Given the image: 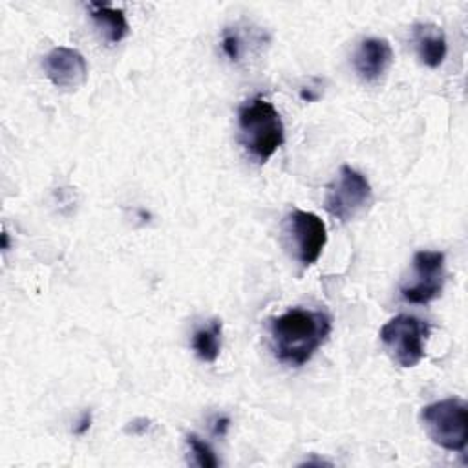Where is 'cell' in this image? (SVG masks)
Instances as JSON below:
<instances>
[{
    "label": "cell",
    "instance_id": "6da1fadb",
    "mask_svg": "<svg viewBox=\"0 0 468 468\" xmlns=\"http://www.w3.org/2000/svg\"><path fill=\"white\" fill-rule=\"evenodd\" d=\"M333 320L324 311L289 309L271 320V340L274 355L289 366H303L325 344Z\"/></svg>",
    "mask_w": 468,
    "mask_h": 468
},
{
    "label": "cell",
    "instance_id": "7a4b0ae2",
    "mask_svg": "<svg viewBox=\"0 0 468 468\" xmlns=\"http://www.w3.org/2000/svg\"><path fill=\"white\" fill-rule=\"evenodd\" d=\"M238 130L241 144L258 163H267L285 139L278 110L263 97H254L239 108Z\"/></svg>",
    "mask_w": 468,
    "mask_h": 468
},
{
    "label": "cell",
    "instance_id": "3957f363",
    "mask_svg": "<svg viewBox=\"0 0 468 468\" xmlns=\"http://www.w3.org/2000/svg\"><path fill=\"white\" fill-rule=\"evenodd\" d=\"M422 426L433 444L448 452H464L468 442L466 402L450 397L431 402L420 411Z\"/></svg>",
    "mask_w": 468,
    "mask_h": 468
},
{
    "label": "cell",
    "instance_id": "277c9868",
    "mask_svg": "<svg viewBox=\"0 0 468 468\" xmlns=\"http://www.w3.org/2000/svg\"><path fill=\"white\" fill-rule=\"evenodd\" d=\"M373 203V190L364 174L342 165L336 177L327 185L324 208L338 221L347 223L366 212Z\"/></svg>",
    "mask_w": 468,
    "mask_h": 468
},
{
    "label": "cell",
    "instance_id": "5b68a950",
    "mask_svg": "<svg viewBox=\"0 0 468 468\" xmlns=\"http://www.w3.org/2000/svg\"><path fill=\"white\" fill-rule=\"evenodd\" d=\"M378 336L395 364L415 367L426 355L430 324L411 314H397L380 327Z\"/></svg>",
    "mask_w": 468,
    "mask_h": 468
},
{
    "label": "cell",
    "instance_id": "8992f818",
    "mask_svg": "<svg viewBox=\"0 0 468 468\" xmlns=\"http://www.w3.org/2000/svg\"><path fill=\"white\" fill-rule=\"evenodd\" d=\"M282 230L287 249L303 267L318 261L327 243V229L314 212L291 210L283 219Z\"/></svg>",
    "mask_w": 468,
    "mask_h": 468
},
{
    "label": "cell",
    "instance_id": "52a82bcc",
    "mask_svg": "<svg viewBox=\"0 0 468 468\" xmlns=\"http://www.w3.org/2000/svg\"><path fill=\"white\" fill-rule=\"evenodd\" d=\"M446 282V258L441 250H419L413 256V282L400 287L404 300L430 303L441 296Z\"/></svg>",
    "mask_w": 468,
    "mask_h": 468
},
{
    "label": "cell",
    "instance_id": "ba28073f",
    "mask_svg": "<svg viewBox=\"0 0 468 468\" xmlns=\"http://www.w3.org/2000/svg\"><path fill=\"white\" fill-rule=\"evenodd\" d=\"M46 77L60 90H77L88 79V64L80 51L68 46L53 48L42 60Z\"/></svg>",
    "mask_w": 468,
    "mask_h": 468
},
{
    "label": "cell",
    "instance_id": "9c48e42d",
    "mask_svg": "<svg viewBox=\"0 0 468 468\" xmlns=\"http://www.w3.org/2000/svg\"><path fill=\"white\" fill-rule=\"evenodd\" d=\"M391 62H393L391 44L386 38H377V37L364 38L353 55L355 71L366 82L378 80L388 71Z\"/></svg>",
    "mask_w": 468,
    "mask_h": 468
},
{
    "label": "cell",
    "instance_id": "30bf717a",
    "mask_svg": "<svg viewBox=\"0 0 468 468\" xmlns=\"http://www.w3.org/2000/svg\"><path fill=\"white\" fill-rule=\"evenodd\" d=\"M413 42L417 55L420 62L428 68H439L448 53V44L444 31L431 24V22H420L413 26Z\"/></svg>",
    "mask_w": 468,
    "mask_h": 468
},
{
    "label": "cell",
    "instance_id": "8fae6325",
    "mask_svg": "<svg viewBox=\"0 0 468 468\" xmlns=\"http://www.w3.org/2000/svg\"><path fill=\"white\" fill-rule=\"evenodd\" d=\"M88 7L95 26L101 29L106 42L117 44L130 33V26L122 9H115L101 2H90Z\"/></svg>",
    "mask_w": 468,
    "mask_h": 468
},
{
    "label": "cell",
    "instance_id": "7c38bea8",
    "mask_svg": "<svg viewBox=\"0 0 468 468\" xmlns=\"http://www.w3.org/2000/svg\"><path fill=\"white\" fill-rule=\"evenodd\" d=\"M221 320L212 318L205 327H199L192 336V349L203 362H216L221 351Z\"/></svg>",
    "mask_w": 468,
    "mask_h": 468
},
{
    "label": "cell",
    "instance_id": "4fadbf2b",
    "mask_svg": "<svg viewBox=\"0 0 468 468\" xmlns=\"http://www.w3.org/2000/svg\"><path fill=\"white\" fill-rule=\"evenodd\" d=\"M186 444H188V450L194 457V463L201 468H216L219 464L214 450L205 442L201 441L197 435H188L186 437Z\"/></svg>",
    "mask_w": 468,
    "mask_h": 468
},
{
    "label": "cell",
    "instance_id": "5bb4252c",
    "mask_svg": "<svg viewBox=\"0 0 468 468\" xmlns=\"http://www.w3.org/2000/svg\"><path fill=\"white\" fill-rule=\"evenodd\" d=\"M221 49L223 53L229 57V60L236 62L241 57V38L238 35V31H225L223 38H221Z\"/></svg>",
    "mask_w": 468,
    "mask_h": 468
},
{
    "label": "cell",
    "instance_id": "9a60e30c",
    "mask_svg": "<svg viewBox=\"0 0 468 468\" xmlns=\"http://www.w3.org/2000/svg\"><path fill=\"white\" fill-rule=\"evenodd\" d=\"M150 420L146 417H139V419H133L132 422H128V426L124 428L126 433H133V435H143L148 431L150 428Z\"/></svg>",
    "mask_w": 468,
    "mask_h": 468
},
{
    "label": "cell",
    "instance_id": "2e32d148",
    "mask_svg": "<svg viewBox=\"0 0 468 468\" xmlns=\"http://www.w3.org/2000/svg\"><path fill=\"white\" fill-rule=\"evenodd\" d=\"M90 426H91V413H90V411H84L82 417H80V420H79V424L75 426V433H77V435H82V433H86V431L90 430Z\"/></svg>",
    "mask_w": 468,
    "mask_h": 468
},
{
    "label": "cell",
    "instance_id": "e0dca14e",
    "mask_svg": "<svg viewBox=\"0 0 468 468\" xmlns=\"http://www.w3.org/2000/svg\"><path fill=\"white\" fill-rule=\"evenodd\" d=\"M229 417H218L216 420H214V433L216 435H225V431H227V428H229Z\"/></svg>",
    "mask_w": 468,
    "mask_h": 468
}]
</instances>
